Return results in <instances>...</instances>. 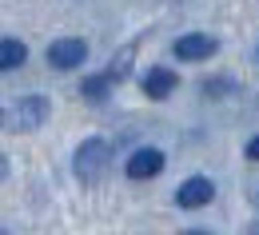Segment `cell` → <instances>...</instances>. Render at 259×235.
<instances>
[{"mask_svg":"<svg viewBox=\"0 0 259 235\" xmlns=\"http://www.w3.org/2000/svg\"><path fill=\"white\" fill-rule=\"evenodd\" d=\"M108 164H112V144H108L104 135L84 139V144L76 148V156H72V168H76V175H80L84 183H96L100 175L108 171Z\"/></svg>","mask_w":259,"mask_h":235,"instance_id":"1","label":"cell"},{"mask_svg":"<svg viewBox=\"0 0 259 235\" xmlns=\"http://www.w3.org/2000/svg\"><path fill=\"white\" fill-rule=\"evenodd\" d=\"M48 112H52V104L44 96H20L8 108V132H36L48 120Z\"/></svg>","mask_w":259,"mask_h":235,"instance_id":"2","label":"cell"},{"mask_svg":"<svg viewBox=\"0 0 259 235\" xmlns=\"http://www.w3.org/2000/svg\"><path fill=\"white\" fill-rule=\"evenodd\" d=\"M84 56H88V44H84L80 36H64V40H52V44H48V64L60 68V72L80 68Z\"/></svg>","mask_w":259,"mask_h":235,"instance_id":"3","label":"cell"},{"mask_svg":"<svg viewBox=\"0 0 259 235\" xmlns=\"http://www.w3.org/2000/svg\"><path fill=\"white\" fill-rule=\"evenodd\" d=\"M171 52H176V60L195 64V60L215 56V52H220V40H215V36H207V32H188V36H180V40L171 44Z\"/></svg>","mask_w":259,"mask_h":235,"instance_id":"4","label":"cell"},{"mask_svg":"<svg viewBox=\"0 0 259 235\" xmlns=\"http://www.w3.org/2000/svg\"><path fill=\"white\" fill-rule=\"evenodd\" d=\"M211 200H215V183H211L207 175H192V179H184L180 192H176V203L188 207V211H195V207H203V203H211Z\"/></svg>","mask_w":259,"mask_h":235,"instance_id":"5","label":"cell"},{"mask_svg":"<svg viewBox=\"0 0 259 235\" xmlns=\"http://www.w3.org/2000/svg\"><path fill=\"white\" fill-rule=\"evenodd\" d=\"M132 179H152L163 171V152L160 148H136L128 156V168H124Z\"/></svg>","mask_w":259,"mask_h":235,"instance_id":"6","label":"cell"},{"mask_svg":"<svg viewBox=\"0 0 259 235\" xmlns=\"http://www.w3.org/2000/svg\"><path fill=\"white\" fill-rule=\"evenodd\" d=\"M140 88H144L148 100H163V96H171V88H176V72H171V68H148L144 80H140Z\"/></svg>","mask_w":259,"mask_h":235,"instance_id":"7","label":"cell"},{"mask_svg":"<svg viewBox=\"0 0 259 235\" xmlns=\"http://www.w3.org/2000/svg\"><path fill=\"white\" fill-rule=\"evenodd\" d=\"M24 60H28V48H24L16 36H4V40H0V68L12 72V68H20Z\"/></svg>","mask_w":259,"mask_h":235,"instance_id":"8","label":"cell"},{"mask_svg":"<svg viewBox=\"0 0 259 235\" xmlns=\"http://www.w3.org/2000/svg\"><path fill=\"white\" fill-rule=\"evenodd\" d=\"M108 88H112L108 72H100V76H88V80H80V96H88V100H104V96H108Z\"/></svg>","mask_w":259,"mask_h":235,"instance_id":"9","label":"cell"},{"mask_svg":"<svg viewBox=\"0 0 259 235\" xmlns=\"http://www.w3.org/2000/svg\"><path fill=\"white\" fill-rule=\"evenodd\" d=\"M132 56H136V48H124V52H120V60H112V64H108V80H112V84H120V80H124V76H128V68H132Z\"/></svg>","mask_w":259,"mask_h":235,"instance_id":"10","label":"cell"},{"mask_svg":"<svg viewBox=\"0 0 259 235\" xmlns=\"http://www.w3.org/2000/svg\"><path fill=\"white\" fill-rule=\"evenodd\" d=\"M224 92H231V80H207L203 84V96H224Z\"/></svg>","mask_w":259,"mask_h":235,"instance_id":"11","label":"cell"},{"mask_svg":"<svg viewBox=\"0 0 259 235\" xmlns=\"http://www.w3.org/2000/svg\"><path fill=\"white\" fill-rule=\"evenodd\" d=\"M247 160H255V164H259V135L251 139V144H247Z\"/></svg>","mask_w":259,"mask_h":235,"instance_id":"12","label":"cell"},{"mask_svg":"<svg viewBox=\"0 0 259 235\" xmlns=\"http://www.w3.org/2000/svg\"><path fill=\"white\" fill-rule=\"evenodd\" d=\"M180 235H211V231H180Z\"/></svg>","mask_w":259,"mask_h":235,"instance_id":"13","label":"cell"},{"mask_svg":"<svg viewBox=\"0 0 259 235\" xmlns=\"http://www.w3.org/2000/svg\"><path fill=\"white\" fill-rule=\"evenodd\" d=\"M251 235H259V223H255V227H251Z\"/></svg>","mask_w":259,"mask_h":235,"instance_id":"14","label":"cell"}]
</instances>
